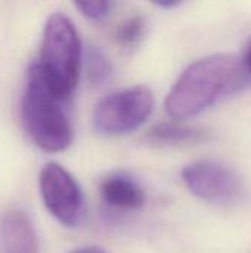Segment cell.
<instances>
[{
	"label": "cell",
	"mask_w": 251,
	"mask_h": 253,
	"mask_svg": "<svg viewBox=\"0 0 251 253\" xmlns=\"http://www.w3.org/2000/svg\"><path fill=\"white\" fill-rule=\"evenodd\" d=\"M158 6H163V7H175V6H179L180 3L179 1H161V3H157Z\"/></svg>",
	"instance_id": "9a60e30c"
},
{
	"label": "cell",
	"mask_w": 251,
	"mask_h": 253,
	"mask_svg": "<svg viewBox=\"0 0 251 253\" xmlns=\"http://www.w3.org/2000/svg\"><path fill=\"white\" fill-rule=\"evenodd\" d=\"M154 96L148 86L139 84L109 93L93 111V126L104 135H123L142 126L151 116Z\"/></svg>",
	"instance_id": "277c9868"
},
{
	"label": "cell",
	"mask_w": 251,
	"mask_h": 253,
	"mask_svg": "<svg viewBox=\"0 0 251 253\" xmlns=\"http://www.w3.org/2000/svg\"><path fill=\"white\" fill-rule=\"evenodd\" d=\"M145 28H146L145 19L141 15H135L127 18L118 25L115 36L123 46H135L142 40L145 34Z\"/></svg>",
	"instance_id": "8fae6325"
},
{
	"label": "cell",
	"mask_w": 251,
	"mask_h": 253,
	"mask_svg": "<svg viewBox=\"0 0 251 253\" xmlns=\"http://www.w3.org/2000/svg\"><path fill=\"white\" fill-rule=\"evenodd\" d=\"M37 65L52 90L68 101L80 79L81 42L67 15L56 12L47 18Z\"/></svg>",
	"instance_id": "3957f363"
},
{
	"label": "cell",
	"mask_w": 251,
	"mask_h": 253,
	"mask_svg": "<svg viewBox=\"0 0 251 253\" xmlns=\"http://www.w3.org/2000/svg\"><path fill=\"white\" fill-rule=\"evenodd\" d=\"M67 102L52 90L37 62H33L21 99V117L28 136L43 151L59 153L72 142V125Z\"/></svg>",
	"instance_id": "7a4b0ae2"
},
{
	"label": "cell",
	"mask_w": 251,
	"mask_h": 253,
	"mask_svg": "<svg viewBox=\"0 0 251 253\" xmlns=\"http://www.w3.org/2000/svg\"><path fill=\"white\" fill-rule=\"evenodd\" d=\"M0 253H38L36 228L27 213L7 211L0 218Z\"/></svg>",
	"instance_id": "52a82bcc"
},
{
	"label": "cell",
	"mask_w": 251,
	"mask_h": 253,
	"mask_svg": "<svg viewBox=\"0 0 251 253\" xmlns=\"http://www.w3.org/2000/svg\"><path fill=\"white\" fill-rule=\"evenodd\" d=\"M182 181L194 196L210 203L235 202L243 190L240 176L231 168L212 160L194 162L183 168Z\"/></svg>",
	"instance_id": "8992f818"
},
{
	"label": "cell",
	"mask_w": 251,
	"mask_h": 253,
	"mask_svg": "<svg viewBox=\"0 0 251 253\" xmlns=\"http://www.w3.org/2000/svg\"><path fill=\"white\" fill-rule=\"evenodd\" d=\"M86 70H87V77L93 84H102L104 82H107V79H109L111 74L109 61L105 58V55L101 50L95 47L89 49L86 55Z\"/></svg>",
	"instance_id": "30bf717a"
},
{
	"label": "cell",
	"mask_w": 251,
	"mask_h": 253,
	"mask_svg": "<svg viewBox=\"0 0 251 253\" xmlns=\"http://www.w3.org/2000/svg\"><path fill=\"white\" fill-rule=\"evenodd\" d=\"M71 253H107L105 251H102L101 248H96V246H86V248H80V249H75Z\"/></svg>",
	"instance_id": "5bb4252c"
},
{
	"label": "cell",
	"mask_w": 251,
	"mask_h": 253,
	"mask_svg": "<svg viewBox=\"0 0 251 253\" xmlns=\"http://www.w3.org/2000/svg\"><path fill=\"white\" fill-rule=\"evenodd\" d=\"M40 194L49 213L65 227H75L81 218L83 194L74 176L58 163H46L38 178Z\"/></svg>",
	"instance_id": "5b68a950"
},
{
	"label": "cell",
	"mask_w": 251,
	"mask_h": 253,
	"mask_svg": "<svg viewBox=\"0 0 251 253\" xmlns=\"http://www.w3.org/2000/svg\"><path fill=\"white\" fill-rule=\"evenodd\" d=\"M102 200L115 209L135 211L143 206L145 193L142 187L126 175H111L101 184Z\"/></svg>",
	"instance_id": "ba28073f"
},
{
	"label": "cell",
	"mask_w": 251,
	"mask_h": 253,
	"mask_svg": "<svg viewBox=\"0 0 251 253\" xmlns=\"http://www.w3.org/2000/svg\"><path fill=\"white\" fill-rule=\"evenodd\" d=\"M75 7L92 21H101L107 18L114 7L112 1H77Z\"/></svg>",
	"instance_id": "7c38bea8"
},
{
	"label": "cell",
	"mask_w": 251,
	"mask_h": 253,
	"mask_svg": "<svg viewBox=\"0 0 251 253\" xmlns=\"http://www.w3.org/2000/svg\"><path fill=\"white\" fill-rule=\"evenodd\" d=\"M249 74H251V39L249 40L247 46H246V52H244V59H243Z\"/></svg>",
	"instance_id": "4fadbf2b"
},
{
	"label": "cell",
	"mask_w": 251,
	"mask_h": 253,
	"mask_svg": "<svg viewBox=\"0 0 251 253\" xmlns=\"http://www.w3.org/2000/svg\"><path fill=\"white\" fill-rule=\"evenodd\" d=\"M249 83V71L234 55L217 53L191 64L166 98V111L173 119L195 117Z\"/></svg>",
	"instance_id": "6da1fadb"
},
{
	"label": "cell",
	"mask_w": 251,
	"mask_h": 253,
	"mask_svg": "<svg viewBox=\"0 0 251 253\" xmlns=\"http://www.w3.org/2000/svg\"><path fill=\"white\" fill-rule=\"evenodd\" d=\"M148 138L158 144H189L209 138V132L182 123H160L151 129Z\"/></svg>",
	"instance_id": "9c48e42d"
}]
</instances>
